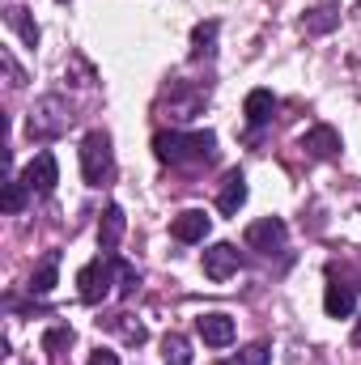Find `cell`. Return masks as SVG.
<instances>
[{"mask_svg":"<svg viewBox=\"0 0 361 365\" xmlns=\"http://www.w3.org/2000/svg\"><path fill=\"white\" fill-rule=\"evenodd\" d=\"M56 280H60V251H47V255L39 259L34 276H30V293H34V297H47V293L56 289Z\"/></svg>","mask_w":361,"mask_h":365,"instance_id":"5bb4252c","label":"cell"},{"mask_svg":"<svg viewBox=\"0 0 361 365\" xmlns=\"http://www.w3.org/2000/svg\"><path fill=\"white\" fill-rule=\"evenodd\" d=\"M111 284H119V259L115 255H98L77 272V297L86 306H98L102 297H111Z\"/></svg>","mask_w":361,"mask_h":365,"instance_id":"7a4b0ae2","label":"cell"},{"mask_svg":"<svg viewBox=\"0 0 361 365\" xmlns=\"http://www.w3.org/2000/svg\"><path fill=\"white\" fill-rule=\"evenodd\" d=\"M302 149H306L310 158L327 162V158H336V153H340V132H336L332 123H315V128L302 136Z\"/></svg>","mask_w":361,"mask_h":365,"instance_id":"8fae6325","label":"cell"},{"mask_svg":"<svg viewBox=\"0 0 361 365\" xmlns=\"http://www.w3.org/2000/svg\"><path fill=\"white\" fill-rule=\"evenodd\" d=\"M162 357H166V365H191V344L183 340L179 331H166V340H162Z\"/></svg>","mask_w":361,"mask_h":365,"instance_id":"ffe728a7","label":"cell"},{"mask_svg":"<svg viewBox=\"0 0 361 365\" xmlns=\"http://www.w3.org/2000/svg\"><path fill=\"white\" fill-rule=\"evenodd\" d=\"M217 34H221L217 21H200V26L191 30V56H195V60H213V56H217Z\"/></svg>","mask_w":361,"mask_h":365,"instance_id":"e0dca14e","label":"cell"},{"mask_svg":"<svg viewBox=\"0 0 361 365\" xmlns=\"http://www.w3.org/2000/svg\"><path fill=\"white\" fill-rule=\"evenodd\" d=\"M68 344H73V327H64V323H60V327H51V331L43 336V349H47L51 357H60Z\"/></svg>","mask_w":361,"mask_h":365,"instance_id":"7402d4cb","label":"cell"},{"mask_svg":"<svg viewBox=\"0 0 361 365\" xmlns=\"http://www.w3.org/2000/svg\"><path fill=\"white\" fill-rule=\"evenodd\" d=\"M243 204H247V175H243V170H230V175L221 179V187H217V208H221L225 217H234Z\"/></svg>","mask_w":361,"mask_h":365,"instance_id":"4fadbf2b","label":"cell"},{"mask_svg":"<svg viewBox=\"0 0 361 365\" xmlns=\"http://www.w3.org/2000/svg\"><path fill=\"white\" fill-rule=\"evenodd\" d=\"M268 361H272L268 344H251V349H243V353L234 357V365H268Z\"/></svg>","mask_w":361,"mask_h":365,"instance_id":"cb8c5ba5","label":"cell"},{"mask_svg":"<svg viewBox=\"0 0 361 365\" xmlns=\"http://www.w3.org/2000/svg\"><path fill=\"white\" fill-rule=\"evenodd\" d=\"M230 365H234V361H230Z\"/></svg>","mask_w":361,"mask_h":365,"instance_id":"83f0119b","label":"cell"},{"mask_svg":"<svg viewBox=\"0 0 361 365\" xmlns=\"http://www.w3.org/2000/svg\"><path fill=\"white\" fill-rule=\"evenodd\" d=\"M86 365H119V353H111V349H93Z\"/></svg>","mask_w":361,"mask_h":365,"instance_id":"d4e9b609","label":"cell"},{"mask_svg":"<svg viewBox=\"0 0 361 365\" xmlns=\"http://www.w3.org/2000/svg\"><path fill=\"white\" fill-rule=\"evenodd\" d=\"M153 153L166 166H204L217 153V136L213 132H179V128L175 132H158L153 136Z\"/></svg>","mask_w":361,"mask_h":365,"instance_id":"6da1fadb","label":"cell"},{"mask_svg":"<svg viewBox=\"0 0 361 365\" xmlns=\"http://www.w3.org/2000/svg\"><path fill=\"white\" fill-rule=\"evenodd\" d=\"M4 21H9V30H17V38H21L26 47H39V21L30 17V9L9 4V9H4Z\"/></svg>","mask_w":361,"mask_h":365,"instance_id":"2e32d148","label":"cell"},{"mask_svg":"<svg viewBox=\"0 0 361 365\" xmlns=\"http://www.w3.org/2000/svg\"><path fill=\"white\" fill-rule=\"evenodd\" d=\"M4 73H9V86H13V90H17V86L26 81V77L17 73V64H13V56H4Z\"/></svg>","mask_w":361,"mask_h":365,"instance_id":"484cf974","label":"cell"},{"mask_svg":"<svg viewBox=\"0 0 361 365\" xmlns=\"http://www.w3.org/2000/svg\"><path fill=\"white\" fill-rule=\"evenodd\" d=\"M26 195H30V187L21 182V175H9V179H4V195H0V208H4L9 217H17V212L26 208Z\"/></svg>","mask_w":361,"mask_h":365,"instance_id":"ac0fdd59","label":"cell"},{"mask_svg":"<svg viewBox=\"0 0 361 365\" xmlns=\"http://www.w3.org/2000/svg\"><path fill=\"white\" fill-rule=\"evenodd\" d=\"M285 238H289V225H285L280 217H260V221H251V225H247V247H251V251H260V255L280 251V247H285Z\"/></svg>","mask_w":361,"mask_h":365,"instance_id":"8992f818","label":"cell"},{"mask_svg":"<svg viewBox=\"0 0 361 365\" xmlns=\"http://www.w3.org/2000/svg\"><path fill=\"white\" fill-rule=\"evenodd\" d=\"M115 170V149H111V136L106 132H90L81 140V175L90 187H102Z\"/></svg>","mask_w":361,"mask_h":365,"instance_id":"277c9868","label":"cell"},{"mask_svg":"<svg viewBox=\"0 0 361 365\" xmlns=\"http://www.w3.org/2000/svg\"><path fill=\"white\" fill-rule=\"evenodd\" d=\"M272 110H276V93L272 90H251L247 102H243V115H247L251 128H264V123L272 119Z\"/></svg>","mask_w":361,"mask_h":365,"instance_id":"9a60e30c","label":"cell"},{"mask_svg":"<svg viewBox=\"0 0 361 365\" xmlns=\"http://www.w3.org/2000/svg\"><path fill=\"white\" fill-rule=\"evenodd\" d=\"M340 26V9H310L306 17H302V30L306 34H327V30H336Z\"/></svg>","mask_w":361,"mask_h":365,"instance_id":"d6986e66","label":"cell"},{"mask_svg":"<svg viewBox=\"0 0 361 365\" xmlns=\"http://www.w3.org/2000/svg\"><path fill=\"white\" fill-rule=\"evenodd\" d=\"M111 327H115V331H119V336H123L128 344H145V340H149V331H145L141 323H132L128 314H119V319H111Z\"/></svg>","mask_w":361,"mask_h":365,"instance_id":"44dd1931","label":"cell"},{"mask_svg":"<svg viewBox=\"0 0 361 365\" xmlns=\"http://www.w3.org/2000/svg\"><path fill=\"white\" fill-rule=\"evenodd\" d=\"M200 264H204V276H208V280H230V276L243 268V251H238L234 242H213Z\"/></svg>","mask_w":361,"mask_h":365,"instance_id":"52a82bcc","label":"cell"},{"mask_svg":"<svg viewBox=\"0 0 361 365\" xmlns=\"http://www.w3.org/2000/svg\"><path fill=\"white\" fill-rule=\"evenodd\" d=\"M208 212L204 208H187V212H179L175 221H171V238L175 242H204L208 238Z\"/></svg>","mask_w":361,"mask_h":365,"instance_id":"9c48e42d","label":"cell"},{"mask_svg":"<svg viewBox=\"0 0 361 365\" xmlns=\"http://www.w3.org/2000/svg\"><path fill=\"white\" fill-rule=\"evenodd\" d=\"M353 344H357V349H361V319H357V323H353Z\"/></svg>","mask_w":361,"mask_h":365,"instance_id":"4316f807","label":"cell"},{"mask_svg":"<svg viewBox=\"0 0 361 365\" xmlns=\"http://www.w3.org/2000/svg\"><path fill=\"white\" fill-rule=\"evenodd\" d=\"M357 293H361V284H340V280H332V284L323 289V310H327V319H349V314L357 310Z\"/></svg>","mask_w":361,"mask_h":365,"instance_id":"30bf717a","label":"cell"},{"mask_svg":"<svg viewBox=\"0 0 361 365\" xmlns=\"http://www.w3.org/2000/svg\"><path fill=\"white\" fill-rule=\"evenodd\" d=\"M68 123H73V110L60 98H39L26 119V132H30V140H56L60 132H68Z\"/></svg>","mask_w":361,"mask_h":365,"instance_id":"3957f363","label":"cell"},{"mask_svg":"<svg viewBox=\"0 0 361 365\" xmlns=\"http://www.w3.org/2000/svg\"><path fill=\"white\" fill-rule=\"evenodd\" d=\"M123 230H128L123 208H119V204H111V208L102 212V221H98V251H102V255H115V251H119V242H123Z\"/></svg>","mask_w":361,"mask_h":365,"instance_id":"7c38bea8","label":"cell"},{"mask_svg":"<svg viewBox=\"0 0 361 365\" xmlns=\"http://www.w3.org/2000/svg\"><path fill=\"white\" fill-rule=\"evenodd\" d=\"M21 182L30 187V195H51L56 182H60V166H56V153H34L26 166H21Z\"/></svg>","mask_w":361,"mask_h":365,"instance_id":"5b68a950","label":"cell"},{"mask_svg":"<svg viewBox=\"0 0 361 365\" xmlns=\"http://www.w3.org/2000/svg\"><path fill=\"white\" fill-rule=\"evenodd\" d=\"M195 331H200V340H204L208 349H230L238 327H234V319H230V314L213 310V314H200V319H195Z\"/></svg>","mask_w":361,"mask_h":365,"instance_id":"ba28073f","label":"cell"},{"mask_svg":"<svg viewBox=\"0 0 361 365\" xmlns=\"http://www.w3.org/2000/svg\"><path fill=\"white\" fill-rule=\"evenodd\" d=\"M136 289H141V272H136L132 264H123V259H119V297H132Z\"/></svg>","mask_w":361,"mask_h":365,"instance_id":"603a6c76","label":"cell"}]
</instances>
